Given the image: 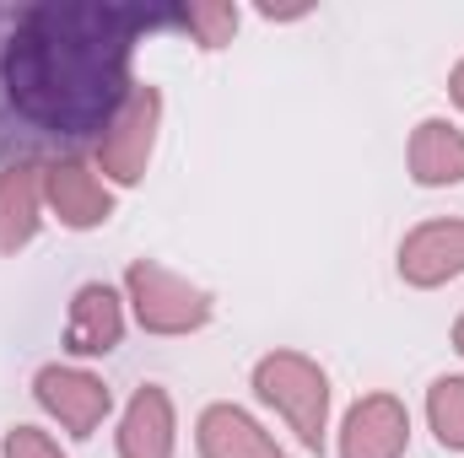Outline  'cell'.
<instances>
[{
	"instance_id": "obj_1",
	"label": "cell",
	"mask_w": 464,
	"mask_h": 458,
	"mask_svg": "<svg viewBox=\"0 0 464 458\" xmlns=\"http://www.w3.org/2000/svg\"><path fill=\"white\" fill-rule=\"evenodd\" d=\"M173 11L103 0H0V167L103 140L135 92V49Z\"/></svg>"
},
{
	"instance_id": "obj_2",
	"label": "cell",
	"mask_w": 464,
	"mask_h": 458,
	"mask_svg": "<svg viewBox=\"0 0 464 458\" xmlns=\"http://www.w3.org/2000/svg\"><path fill=\"white\" fill-rule=\"evenodd\" d=\"M254 394L297 432L308 453H324L330 432V372L303 350H270L254 361Z\"/></svg>"
},
{
	"instance_id": "obj_3",
	"label": "cell",
	"mask_w": 464,
	"mask_h": 458,
	"mask_svg": "<svg viewBox=\"0 0 464 458\" xmlns=\"http://www.w3.org/2000/svg\"><path fill=\"white\" fill-rule=\"evenodd\" d=\"M124 302H130V313H135V324L146 335H168V340L206 329L211 313H217V297L206 286H195L189 275H179V270H168L157 259H130Z\"/></svg>"
},
{
	"instance_id": "obj_4",
	"label": "cell",
	"mask_w": 464,
	"mask_h": 458,
	"mask_svg": "<svg viewBox=\"0 0 464 458\" xmlns=\"http://www.w3.org/2000/svg\"><path fill=\"white\" fill-rule=\"evenodd\" d=\"M157 135H162V92L151 81H135L130 103L119 109V119L103 129V140L92 146V167L103 173V184H140L146 167H151V151H157Z\"/></svg>"
},
{
	"instance_id": "obj_5",
	"label": "cell",
	"mask_w": 464,
	"mask_h": 458,
	"mask_svg": "<svg viewBox=\"0 0 464 458\" xmlns=\"http://www.w3.org/2000/svg\"><path fill=\"white\" fill-rule=\"evenodd\" d=\"M33 399H38V410H44L49 421H60V432H71V437H92V432L109 421V410H114V394H109V383H103L98 372H87V367H60V361L38 367Z\"/></svg>"
},
{
	"instance_id": "obj_6",
	"label": "cell",
	"mask_w": 464,
	"mask_h": 458,
	"mask_svg": "<svg viewBox=\"0 0 464 458\" xmlns=\"http://www.w3.org/2000/svg\"><path fill=\"white\" fill-rule=\"evenodd\" d=\"M44 205L60 216V227L92 232L114 216V189L87 157H60V162H44Z\"/></svg>"
},
{
	"instance_id": "obj_7",
	"label": "cell",
	"mask_w": 464,
	"mask_h": 458,
	"mask_svg": "<svg viewBox=\"0 0 464 458\" xmlns=\"http://www.w3.org/2000/svg\"><path fill=\"white\" fill-rule=\"evenodd\" d=\"M411 448V410L394 394H362L341 421V458H405Z\"/></svg>"
},
{
	"instance_id": "obj_8",
	"label": "cell",
	"mask_w": 464,
	"mask_h": 458,
	"mask_svg": "<svg viewBox=\"0 0 464 458\" xmlns=\"http://www.w3.org/2000/svg\"><path fill=\"white\" fill-rule=\"evenodd\" d=\"M464 275V216H438L405 232L400 243V281L416 291L449 286Z\"/></svg>"
},
{
	"instance_id": "obj_9",
	"label": "cell",
	"mask_w": 464,
	"mask_h": 458,
	"mask_svg": "<svg viewBox=\"0 0 464 458\" xmlns=\"http://www.w3.org/2000/svg\"><path fill=\"white\" fill-rule=\"evenodd\" d=\"M124 340V297L109 281H87L65 313V350L71 356H109Z\"/></svg>"
},
{
	"instance_id": "obj_10",
	"label": "cell",
	"mask_w": 464,
	"mask_h": 458,
	"mask_svg": "<svg viewBox=\"0 0 464 458\" xmlns=\"http://www.w3.org/2000/svg\"><path fill=\"white\" fill-rule=\"evenodd\" d=\"M173 443H179L173 394L162 383H140L119 415V458H173Z\"/></svg>"
},
{
	"instance_id": "obj_11",
	"label": "cell",
	"mask_w": 464,
	"mask_h": 458,
	"mask_svg": "<svg viewBox=\"0 0 464 458\" xmlns=\"http://www.w3.org/2000/svg\"><path fill=\"white\" fill-rule=\"evenodd\" d=\"M195 448L200 458H286V448L243 410V405H206L200 421H195Z\"/></svg>"
},
{
	"instance_id": "obj_12",
	"label": "cell",
	"mask_w": 464,
	"mask_h": 458,
	"mask_svg": "<svg viewBox=\"0 0 464 458\" xmlns=\"http://www.w3.org/2000/svg\"><path fill=\"white\" fill-rule=\"evenodd\" d=\"M44 227V162L0 167V253H22Z\"/></svg>"
},
{
	"instance_id": "obj_13",
	"label": "cell",
	"mask_w": 464,
	"mask_h": 458,
	"mask_svg": "<svg viewBox=\"0 0 464 458\" xmlns=\"http://www.w3.org/2000/svg\"><path fill=\"white\" fill-rule=\"evenodd\" d=\"M405 162H411V178H416L421 189L464 184V129L449 124V119H421V124L411 129Z\"/></svg>"
},
{
	"instance_id": "obj_14",
	"label": "cell",
	"mask_w": 464,
	"mask_h": 458,
	"mask_svg": "<svg viewBox=\"0 0 464 458\" xmlns=\"http://www.w3.org/2000/svg\"><path fill=\"white\" fill-rule=\"evenodd\" d=\"M237 22H243V11L232 0H200V5H179L173 11V27L189 33L200 49H227L237 38Z\"/></svg>"
},
{
	"instance_id": "obj_15",
	"label": "cell",
	"mask_w": 464,
	"mask_h": 458,
	"mask_svg": "<svg viewBox=\"0 0 464 458\" xmlns=\"http://www.w3.org/2000/svg\"><path fill=\"white\" fill-rule=\"evenodd\" d=\"M427 426L432 437L449 448V453H464V377L449 372L427 388Z\"/></svg>"
},
{
	"instance_id": "obj_16",
	"label": "cell",
	"mask_w": 464,
	"mask_h": 458,
	"mask_svg": "<svg viewBox=\"0 0 464 458\" xmlns=\"http://www.w3.org/2000/svg\"><path fill=\"white\" fill-rule=\"evenodd\" d=\"M0 458H65V448L44 426H11L0 443Z\"/></svg>"
},
{
	"instance_id": "obj_17",
	"label": "cell",
	"mask_w": 464,
	"mask_h": 458,
	"mask_svg": "<svg viewBox=\"0 0 464 458\" xmlns=\"http://www.w3.org/2000/svg\"><path fill=\"white\" fill-rule=\"evenodd\" d=\"M449 98H454V103L464 109V60L454 65V71H449Z\"/></svg>"
},
{
	"instance_id": "obj_18",
	"label": "cell",
	"mask_w": 464,
	"mask_h": 458,
	"mask_svg": "<svg viewBox=\"0 0 464 458\" xmlns=\"http://www.w3.org/2000/svg\"><path fill=\"white\" fill-rule=\"evenodd\" d=\"M454 350L464 356V313H459V324H454Z\"/></svg>"
}]
</instances>
